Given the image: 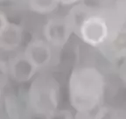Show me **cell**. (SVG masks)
<instances>
[{"label": "cell", "instance_id": "cell-14", "mask_svg": "<svg viewBox=\"0 0 126 119\" xmlns=\"http://www.w3.org/2000/svg\"><path fill=\"white\" fill-rule=\"evenodd\" d=\"M59 4H63V5H71L75 3H77L79 0H56Z\"/></svg>", "mask_w": 126, "mask_h": 119}, {"label": "cell", "instance_id": "cell-5", "mask_svg": "<svg viewBox=\"0 0 126 119\" xmlns=\"http://www.w3.org/2000/svg\"><path fill=\"white\" fill-rule=\"evenodd\" d=\"M23 53L38 70L47 67L53 58L52 46L46 40L40 39L31 40Z\"/></svg>", "mask_w": 126, "mask_h": 119}, {"label": "cell", "instance_id": "cell-4", "mask_svg": "<svg viewBox=\"0 0 126 119\" xmlns=\"http://www.w3.org/2000/svg\"><path fill=\"white\" fill-rule=\"evenodd\" d=\"M72 32L73 27L67 16L51 18L44 26L45 40L54 47H62L68 41Z\"/></svg>", "mask_w": 126, "mask_h": 119}, {"label": "cell", "instance_id": "cell-3", "mask_svg": "<svg viewBox=\"0 0 126 119\" xmlns=\"http://www.w3.org/2000/svg\"><path fill=\"white\" fill-rule=\"evenodd\" d=\"M75 32L86 44L100 47L108 40L112 30L104 15L89 12L76 28Z\"/></svg>", "mask_w": 126, "mask_h": 119}, {"label": "cell", "instance_id": "cell-16", "mask_svg": "<svg viewBox=\"0 0 126 119\" xmlns=\"http://www.w3.org/2000/svg\"><path fill=\"white\" fill-rule=\"evenodd\" d=\"M4 1H7V0H0V3H1V2H4Z\"/></svg>", "mask_w": 126, "mask_h": 119}, {"label": "cell", "instance_id": "cell-9", "mask_svg": "<svg viewBox=\"0 0 126 119\" xmlns=\"http://www.w3.org/2000/svg\"><path fill=\"white\" fill-rule=\"evenodd\" d=\"M56 0H28V6L32 12L39 14H48L57 9Z\"/></svg>", "mask_w": 126, "mask_h": 119}, {"label": "cell", "instance_id": "cell-11", "mask_svg": "<svg viewBox=\"0 0 126 119\" xmlns=\"http://www.w3.org/2000/svg\"><path fill=\"white\" fill-rule=\"evenodd\" d=\"M46 119H75L72 112L67 109H56L46 117Z\"/></svg>", "mask_w": 126, "mask_h": 119}, {"label": "cell", "instance_id": "cell-6", "mask_svg": "<svg viewBox=\"0 0 126 119\" xmlns=\"http://www.w3.org/2000/svg\"><path fill=\"white\" fill-rule=\"evenodd\" d=\"M7 71L13 81L18 83H25L35 76L38 69L22 53L11 58L7 63Z\"/></svg>", "mask_w": 126, "mask_h": 119}, {"label": "cell", "instance_id": "cell-13", "mask_svg": "<svg viewBox=\"0 0 126 119\" xmlns=\"http://www.w3.org/2000/svg\"><path fill=\"white\" fill-rule=\"evenodd\" d=\"M119 5H118V11L120 12L121 16L126 22V0H119Z\"/></svg>", "mask_w": 126, "mask_h": 119}, {"label": "cell", "instance_id": "cell-1", "mask_svg": "<svg viewBox=\"0 0 126 119\" xmlns=\"http://www.w3.org/2000/svg\"><path fill=\"white\" fill-rule=\"evenodd\" d=\"M105 80L97 68L81 67L72 71L68 81L71 106L79 114H89L99 107L103 98Z\"/></svg>", "mask_w": 126, "mask_h": 119}, {"label": "cell", "instance_id": "cell-15", "mask_svg": "<svg viewBox=\"0 0 126 119\" xmlns=\"http://www.w3.org/2000/svg\"><path fill=\"white\" fill-rule=\"evenodd\" d=\"M1 97H2V82L0 81V100H1Z\"/></svg>", "mask_w": 126, "mask_h": 119}, {"label": "cell", "instance_id": "cell-7", "mask_svg": "<svg viewBox=\"0 0 126 119\" xmlns=\"http://www.w3.org/2000/svg\"><path fill=\"white\" fill-rule=\"evenodd\" d=\"M99 48L111 60L126 56V29H114Z\"/></svg>", "mask_w": 126, "mask_h": 119}, {"label": "cell", "instance_id": "cell-8", "mask_svg": "<svg viewBox=\"0 0 126 119\" xmlns=\"http://www.w3.org/2000/svg\"><path fill=\"white\" fill-rule=\"evenodd\" d=\"M23 40V28L15 23H9L6 29L0 35V48L5 51H14Z\"/></svg>", "mask_w": 126, "mask_h": 119}, {"label": "cell", "instance_id": "cell-12", "mask_svg": "<svg viewBox=\"0 0 126 119\" xmlns=\"http://www.w3.org/2000/svg\"><path fill=\"white\" fill-rule=\"evenodd\" d=\"M9 20H8L6 15L2 12L0 11V35L4 32V31L6 29V27L9 25Z\"/></svg>", "mask_w": 126, "mask_h": 119}, {"label": "cell", "instance_id": "cell-10", "mask_svg": "<svg viewBox=\"0 0 126 119\" xmlns=\"http://www.w3.org/2000/svg\"><path fill=\"white\" fill-rule=\"evenodd\" d=\"M94 119H121L119 112L113 108L101 107L97 110Z\"/></svg>", "mask_w": 126, "mask_h": 119}, {"label": "cell", "instance_id": "cell-2", "mask_svg": "<svg viewBox=\"0 0 126 119\" xmlns=\"http://www.w3.org/2000/svg\"><path fill=\"white\" fill-rule=\"evenodd\" d=\"M60 85L50 74L39 75L32 81L27 92V103L34 113L48 116L58 109Z\"/></svg>", "mask_w": 126, "mask_h": 119}]
</instances>
